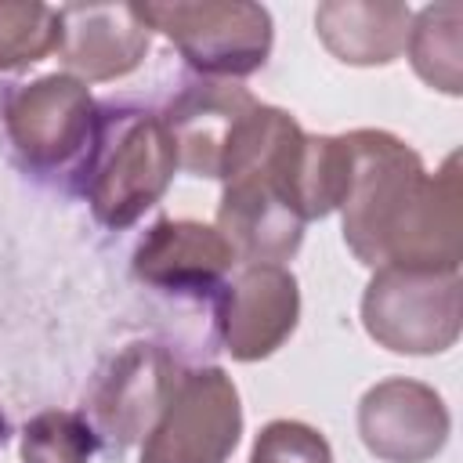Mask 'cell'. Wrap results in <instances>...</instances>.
Masks as SVG:
<instances>
[{
  "label": "cell",
  "instance_id": "obj_1",
  "mask_svg": "<svg viewBox=\"0 0 463 463\" xmlns=\"http://www.w3.org/2000/svg\"><path fill=\"white\" fill-rule=\"evenodd\" d=\"M351 148V177L340 199L344 242L369 264L459 271L463 257V188L459 156L438 174L387 130L344 134Z\"/></svg>",
  "mask_w": 463,
  "mask_h": 463
},
{
  "label": "cell",
  "instance_id": "obj_2",
  "mask_svg": "<svg viewBox=\"0 0 463 463\" xmlns=\"http://www.w3.org/2000/svg\"><path fill=\"white\" fill-rule=\"evenodd\" d=\"M177 170V148L159 112L101 105L87 159L72 181L101 228L123 232L152 210Z\"/></svg>",
  "mask_w": 463,
  "mask_h": 463
},
{
  "label": "cell",
  "instance_id": "obj_3",
  "mask_svg": "<svg viewBox=\"0 0 463 463\" xmlns=\"http://www.w3.org/2000/svg\"><path fill=\"white\" fill-rule=\"evenodd\" d=\"M98 105L83 80L51 72L33 83L7 87L0 101V127L11 156L33 177L76 181L90 137Z\"/></svg>",
  "mask_w": 463,
  "mask_h": 463
},
{
  "label": "cell",
  "instance_id": "obj_4",
  "mask_svg": "<svg viewBox=\"0 0 463 463\" xmlns=\"http://www.w3.org/2000/svg\"><path fill=\"white\" fill-rule=\"evenodd\" d=\"M148 29H159L203 80H239L271 54V14L242 0L134 4Z\"/></svg>",
  "mask_w": 463,
  "mask_h": 463
},
{
  "label": "cell",
  "instance_id": "obj_5",
  "mask_svg": "<svg viewBox=\"0 0 463 463\" xmlns=\"http://www.w3.org/2000/svg\"><path fill=\"white\" fill-rule=\"evenodd\" d=\"M365 333L398 354H438L459 336V271L383 264L362 297Z\"/></svg>",
  "mask_w": 463,
  "mask_h": 463
},
{
  "label": "cell",
  "instance_id": "obj_6",
  "mask_svg": "<svg viewBox=\"0 0 463 463\" xmlns=\"http://www.w3.org/2000/svg\"><path fill=\"white\" fill-rule=\"evenodd\" d=\"M242 434V405L217 365L181 369L156 427L141 441V463H224Z\"/></svg>",
  "mask_w": 463,
  "mask_h": 463
},
{
  "label": "cell",
  "instance_id": "obj_7",
  "mask_svg": "<svg viewBox=\"0 0 463 463\" xmlns=\"http://www.w3.org/2000/svg\"><path fill=\"white\" fill-rule=\"evenodd\" d=\"M232 264L235 250L217 228L174 217L156 221L130 257V271L145 289L181 304L184 311H203L217 326L228 289L224 275Z\"/></svg>",
  "mask_w": 463,
  "mask_h": 463
},
{
  "label": "cell",
  "instance_id": "obj_8",
  "mask_svg": "<svg viewBox=\"0 0 463 463\" xmlns=\"http://www.w3.org/2000/svg\"><path fill=\"white\" fill-rule=\"evenodd\" d=\"M181 376V362L166 344L134 340L119 347L90 380L87 391V423L98 434V445L109 452H127L145 441L156 427L174 383Z\"/></svg>",
  "mask_w": 463,
  "mask_h": 463
},
{
  "label": "cell",
  "instance_id": "obj_9",
  "mask_svg": "<svg viewBox=\"0 0 463 463\" xmlns=\"http://www.w3.org/2000/svg\"><path fill=\"white\" fill-rule=\"evenodd\" d=\"M358 434L383 463H427L449 441V409L420 380H383L362 394Z\"/></svg>",
  "mask_w": 463,
  "mask_h": 463
},
{
  "label": "cell",
  "instance_id": "obj_10",
  "mask_svg": "<svg viewBox=\"0 0 463 463\" xmlns=\"http://www.w3.org/2000/svg\"><path fill=\"white\" fill-rule=\"evenodd\" d=\"M253 105H257V98L232 80L181 83V90L170 94L166 109L159 112L174 137L177 166H184L195 177L221 181L224 156Z\"/></svg>",
  "mask_w": 463,
  "mask_h": 463
},
{
  "label": "cell",
  "instance_id": "obj_11",
  "mask_svg": "<svg viewBox=\"0 0 463 463\" xmlns=\"http://www.w3.org/2000/svg\"><path fill=\"white\" fill-rule=\"evenodd\" d=\"M300 289L282 264H246L224 289L221 344L239 362L275 354L297 329Z\"/></svg>",
  "mask_w": 463,
  "mask_h": 463
},
{
  "label": "cell",
  "instance_id": "obj_12",
  "mask_svg": "<svg viewBox=\"0 0 463 463\" xmlns=\"http://www.w3.org/2000/svg\"><path fill=\"white\" fill-rule=\"evenodd\" d=\"M58 58L76 72V80H116L141 65L152 29L141 22L134 4H65Z\"/></svg>",
  "mask_w": 463,
  "mask_h": 463
},
{
  "label": "cell",
  "instance_id": "obj_13",
  "mask_svg": "<svg viewBox=\"0 0 463 463\" xmlns=\"http://www.w3.org/2000/svg\"><path fill=\"white\" fill-rule=\"evenodd\" d=\"M412 11L398 0H333L318 4L315 29L347 65H387L409 43Z\"/></svg>",
  "mask_w": 463,
  "mask_h": 463
},
{
  "label": "cell",
  "instance_id": "obj_14",
  "mask_svg": "<svg viewBox=\"0 0 463 463\" xmlns=\"http://www.w3.org/2000/svg\"><path fill=\"white\" fill-rule=\"evenodd\" d=\"M405 47L423 83L445 94L463 90V7L456 0L423 7L409 25Z\"/></svg>",
  "mask_w": 463,
  "mask_h": 463
},
{
  "label": "cell",
  "instance_id": "obj_15",
  "mask_svg": "<svg viewBox=\"0 0 463 463\" xmlns=\"http://www.w3.org/2000/svg\"><path fill=\"white\" fill-rule=\"evenodd\" d=\"M61 47V14L40 0H0V72L43 61Z\"/></svg>",
  "mask_w": 463,
  "mask_h": 463
},
{
  "label": "cell",
  "instance_id": "obj_16",
  "mask_svg": "<svg viewBox=\"0 0 463 463\" xmlns=\"http://www.w3.org/2000/svg\"><path fill=\"white\" fill-rule=\"evenodd\" d=\"M98 434L83 412L47 409L22 427V463H90Z\"/></svg>",
  "mask_w": 463,
  "mask_h": 463
},
{
  "label": "cell",
  "instance_id": "obj_17",
  "mask_svg": "<svg viewBox=\"0 0 463 463\" xmlns=\"http://www.w3.org/2000/svg\"><path fill=\"white\" fill-rule=\"evenodd\" d=\"M250 463H333L329 441L300 420H271L250 452Z\"/></svg>",
  "mask_w": 463,
  "mask_h": 463
},
{
  "label": "cell",
  "instance_id": "obj_18",
  "mask_svg": "<svg viewBox=\"0 0 463 463\" xmlns=\"http://www.w3.org/2000/svg\"><path fill=\"white\" fill-rule=\"evenodd\" d=\"M7 441V420H4V412H0V445Z\"/></svg>",
  "mask_w": 463,
  "mask_h": 463
}]
</instances>
